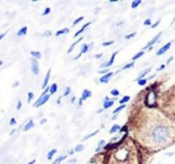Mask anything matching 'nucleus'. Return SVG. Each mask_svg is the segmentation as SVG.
I'll list each match as a JSON object with an SVG mask.
<instances>
[{"label":"nucleus","mask_w":175,"mask_h":164,"mask_svg":"<svg viewBox=\"0 0 175 164\" xmlns=\"http://www.w3.org/2000/svg\"><path fill=\"white\" fill-rule=\"evenodd\" d=\"M139 137L147 146L156 149L166 147L174 140L175 127L164 116L153 114L145 122V127L141 129V136Z\"/></svg>","instance_id":"obj_1"},{"label":"nucleus","mask_w":175,"mask_h":164,"mask_svg":"<svg viewBox=\"0 0 175 164\" xmlns=\"http://www.w3.org/2000/svg\"><path fill=\"white\" fill-rule=\"evenodd\" d=\"M119 147L116 146L115 152H113L110 155L108 163L110 164H132V162H135L137 158V150L134 148L133 142L131 140L123 141L121 140Z\"/></svg>","instance_id":"obj_2"},{"label":"nucleus","mask_w":175,"mask_h":164,"mask_svg":"<svg viewBox=\"0 0 175 164\" xmlns=\"http://www.w3.org/2000/svg\"><path fill=\"white\" fill-rule=\"evenodd\" d=\"M31 72H32L34 75L40 74V66H39V63H38V60L34 59V58H31Z\"/></svg>","instance_id":"obj_3"},{"label":"nucleus","mask_w":175,"mask_h":164,"mask_svg":"<svg viewBox=\"0 0 175 164\" xmlns=\"http://www.w3.org/2000/svg\"><path fill=\"white\" fill-rule=\"evenodd\" d=\"M50 97H51V96H50L49 93H47V95H46V96H43V97H41V96H40V97H39V99H38V100L34 103V107H40V106H42V105L46 104V103H47V101L50 99Z\"/></svg>","instance_id":"obj_4"},{"label":"nucleus","mask_w":175,"mask_h":164,"mask_svg":"<svg viewBox=\"0 0 175 164\" xmlns=\"http://www.w3.org/2000/svg\"><path fill=\"white\" fill-rule=\"evenodd\" d=\"M161 33H163V32H159L158 34H156V35H155V37H153V39H151V40H150L149 42H148V43H147V45L145 46V47H143V49H150V48H151V47H153V46L155 45V43H156L157 41H158V39L160 38Z\"/></svg>","instance_id":"obj_5"},{"label":"nucleus","mask_w":175,"mask_h":164,"mask_svg":"<svg viewBox=\"0 0 175 164\" xmlns=\"http://www.w3.org/2000/svg\"><path fill=\"white\" fill-rule=\"evenodd\" d=\"M147 100H145V103H147V106H149V107H153V105H155V93L153 92V91H150L149 93H148V96H147V98H145Z\"/></svg>","instance_id":"obj_6"},{"label":"nucleus","mask_w":175,"mask_h":164,"mask_svg":"<svg viewBox=\"0 0 175 164\" xmlns=\"http://www.w3.org/2000/svg\"><path fill=\"white\" fill-rule=\"evenodd\" d=\"M116 55H117V51H115L114 54H113V56L110 57V59H109L108 62H106V63L101 64V65H100V68H101V70H102V68H108V67L112 66L113 64H114V60H115Z\"/></svg>","instance_id":"obj_7"},{"label":"nucleus","mask_w":175,"mask_h":164,"mask_svg":"<svg viewBox=\"0 0 175 164\" xmlns=\"http://www.w3.org/2000/svg\"><path fill=\"white\" fill-rule=\"evenodd\" d=\"M104 163V155H97V156H94L92 160L90 161L88 164H102Z\"/></svg>","instance_id":"obj_8"},{"label":"nucleus","mask_w":175,"mask_h":164,"mask_svg":"<svg viewBox=\"0 0 175 164\" xmlns=\"http://www.w3.org/2000/svg\"><path fill=\"white\" fill-rule=\"evenodd\" d=\"M89 51V45H86V43H83L82 46H81V50H80V54H78V56L74 57V59H78L80 57L82 56L83 54H86V52Z\"/></svg>","instance_id":"obj_9"},{"label":"nucleus","mask_w":175,"mask_h":164,"mask_svg":"<svg viewBox=\"0 0 175 164\" xmlns=\"http://www.w3.org/2000/svg\"><path fill=\"white\" fill-rule=\"evenodd\" d=\"M92 96V92L90 91V90L86 89V90H83V92L82 95H81V98H80V100L81 101H84L86 99H88V98H90Z\"/></svg>","instance_id":"obj_10"},{"label":"nucleus","mask_w":175,"mask_h":164,"mask_svg":"<svg viewBox=\"0 0 175 164\" xmlns=\"http://www.w3.org/2000/svg\"><path fill=\"white\" fill-rule=\"evenodd\" d=\"M171 45H172V42H168V43H166V45L164 46V47H161V48L159 49V50H158V51H157V56H160V55H163V54H164V52H166L168 50V49H169V47H171Z\"/></svg>","instance_id":"obj_11"},{"label":"nucleus","mask_w":175,"mask_h":164,"mask_svg":"<svg viewBox=\"0 0 175 164\" xmlns=\"http://www.w3.org/2000/svg\"><path fill=\"white\" fill-rule=\"evenodd\" d=\"M113 75H114V73H113V72H109V73H107V74H105L104 76L99 80V82H101V83H107V82L112 79Z\"/></svg>","instance_id":"obj_12"},{"label":"nucleus","mask_w":175,"mask_h":164,"mask_svg":"<svg viewBox=\"0 0 175 164\" xmlns=\"http://www.w3.org/2000/svg\"><path fill=\"white\" fill-rule=\"evenodd\" d=\"M113 105H114V100H109V98L106 97L104 100V108L102 109H107V108L112 107Z\"/></svg>","instance_id":"obj_13"},{"label":"nucleus","mask_w":175,"mask_h":164,"mask_svg":"<svg viewBox=\"0 0 175 164\" xmlns=\"http://www.w3.org/2000/svg\"><path fill=\"white\" fill-rule=\"evenodd\" d=\"M33 127H34V121L33 120H30V121H27V123L23 127V131H29Z\"/></svg>","instance_id":"obj_14"},{"label":"nucleus","mask_w":175,"mask_h":164,"mask_svg":"<svg viewBox=\"0 0 175 164\" xmlns=\"http://www.w3.org/2000/svg\"><path fill=\"white\" fill-rule=\"evenodd\" d=\"M50 70L47 72V74L45 76V80H43V83H42V89H46L47 87H48V82H49V79H50Z\"/></svg>","instance_id":"obj_15"},{"label":"nucleus","mask_w":175,"mask_h":164,"mask_svg":"<svg viewBox=\"0 0 175 164\" xmlns=\"http://www.w3.org/2000/svg\"><path fill=\"white\" fill-rule=\"evenodd\" d=\"M82 39H83V38H80V39H78V40L75 41L74 43H72L71 47H70V48H68V50H67V54H71V52L73 51V50H74L75 47H76V45H78V43H80V42L82 41Z\"/></svg>","instance_id":"obj_16"},{"label":"nucleus","mask_w":175,"mask_h":164,"mask_svg":"<svg viewBox=\"0 0 175 164\" xmlns=\"http://www.w3.org/2000/svg\"><path fill=\"white\" fill-rule=\"evenodd\" d=\"M90 24H91V22L86 23V24H84V25H83L82 27H81V29H80V30H78V32H76V33L74 34V38L78 37V35H80V34H81V33H83V32H84V30H86V27H88V26L90 25Z\"/></svg>","instance_id":"obj_17"},{"label":"nucleus","mask_w":175,"mask_h":164,"mask_svg":"<svg viewBox=\"0 0 175 164\" xmlns=\"http://www.w3.org/2000/svg\"><path fill=\"white\" fill-rule=\"evenodd\" d=\"M31 56H32V58H34V59H40L42 57V54L40 51H33V50H31Z\"/></svg>","instance_id":"obj_18"},{"label":"nucleus","mask_w":175,"mask_h":164,"mask_svg":"<svg viewBox=\"0 0 175 164\" xmlns=\"http://www.w3.org/2000/svg\"><path fill=\"white\" fill-rule=\"evenodd\" d=\"M57 90H58V86H57V83H52L51 86L49 87V95H50V96L54 95Z\"/></svg>","instance_id":"obj_19"},{"label":"nucleus","mask_w":175,"mask_h":164,"mask_svg":"<svg viewBox=\"0 0 175 164\" xmlns=\"http://www.w3.org/2000/svg\"><path fill=\"white\" fill-rule=\"evenodd\" d=\"M26 33H27V27H26V26H23L22 29H19V30L17 31V37L26 35Z\"/></svg>","instance_id":"obj_20"},{"label":"nucleus","mask_w":175,"mask_h":164,"mask_svg":"<svg viewBox=\"0 0 175 164\" xmlns=\"http://www.w3.org/2000/svg\"><path fill=\"white\" fill-rule=\"evenodd\" d=\"M118 131H121V127H119L118 124H114V125L110 128L109 133H116V132H118Z\"/></svg>","instance_id":"obj_21"},{"label":"nucleus","mask_w":175,"mask_h":164,"mask_svg":"<svg viewBox=\"0 0 175 164\" xmlns=\"http://www.w3.org/2000/svg\"><path fill=\"white\" fill-rule=\"evenodd\" d=\"M149 72H150V67H148V68H145V71H142V72H141V74L139 75L138 79H137V81H139V80H141V79H143V78H145V75H147V74H148V73H149Z\"/></svg>","instance_id":"obj_22"},{"label":"nucleus","mask_w":175,"mask_h":164,"mask_svg":"<svg viewBox=\"0 0 175 164\" xmlns=\"http://www.w3.org/2000/svg\"><path fill=\"white\" fill-rule=\"evenodd\" d=\"M105 145H106V141H105V140H100L99 144H98V147L96 148V153H99L101 149L105 147Z\"/></svg>","instance_id":"obj_23"},{"label":"nucleus","mask_w":175,"mask_h":164,"mask_svg":"<svg viewBox=\"0 0 175 164\" xmlns=\"http://www.w3.org/2000/svg\"><path fill=\"white\" fill-rule=\"evenodd\" d=\"M56 153H57V149H55V148L51 149V150H49L48 154H47V158H48V160L50 161V160L52 158V157H54V155H55Z\"/></svg>","instance_id":"obj_24"},{"label":"nucleus","mask_w":175,"mask_h":164,"mask_svg":"<svg viewBox=\"0 0 175 164\" xmlns=\"http://www.w3.org/2000/svg\"><path fill=\"white\" fill-rule=\"evenodd\" d=\"M70 32V29H63V30H59V31H57L56 32V35L57 37H59V35H62V34H66V33H68Z\"/></svg>","instance_id":"obj_25"},{"label":"nucleus","mask_w":175,"mask_h":164,"mask_svg":"<svg viewBox=\"0 0 175 164\" xmlns=\"http://www.w3.org/2000/svg\"><path fill=\"white\" fill-rule=\"evenodd\" d=\"M66 157H67V154H66V155H63V156H59L52 164H60L64 160H65V158H66Z\"/></svg>","instance_id":"obj_26"},{"label":"nucleus","mask_w":175,"mask_h":164,"mask_svg":"<svg viewBox=\"0 0 175 164\" xmlns=\"http://www.w3.org/2000/svg\"><path fill=\"white\" fill-rule=\"evenodd\" d=\"M143 54H145V51H143V50H141V51H139L138 54H137V55H134L133 57H132V60H137L138 59V58H140V57H142L143 56Z\"/></svg>","instance_id":"obj_27"},{"label":"nucleus","mask_w":175,"mask_h":164,"mask_svg":"<svg viewBox=\"0 0 175 164\" xmlns=\"http://www.w3.org/2000/svg\"><path fill=\"white\" fill-rule=\"evenodd\" d=\"M34 99V93L32 92V91H30V92L27 93V103L29 104H31V101Z\"/></svg>","instance_id":"obj_28"},{"label":"nucleus","mask_w":175,"mask_h":164,"mask_svg":"<svg viewBox=\"0 0 175 164\" xmlns=\"http://www.w3.org/2000/svg\"><path fill=\"white\" fill-rule=\"evenodd\" d=\"M130 99H131L130 96H124V97L122 98L121 100H119V104H121V105H124L125 103H127V101L130 100Z\"/></svg>","instance_id":"obj_29"},{"label":"nucleus","mask_w":175,"mask_h":164,"mask_svg":"<svg viewBox=\"0 0 175 164\" xmlns=\"http://www.w3.org/2000/svg\"><path fill=\"white\" fill-rule=\"evenodd\" d=\"M83 149H84V145H76L74 148V152L76 153H80V152H82Z\"/></svg>","instance_id":"obj_30"},{"label":"nucleus","mask_w":175,"mask_h":164,"mask_svg":"<svg viewBox=\"0 0 175 164\" xmlns=\"http://www.w3.org/2000/svg\"><path fill=\"white\" fill-rule=\"evenodd\" d=\"M70 95H71V88L67 87L66 89H65V91H64V93L62 95V97H67V96H70Z\"/></svg>","instance_id":"obj_31"},{"label":"nucleus","mask_w":175,"mask_h":164,"mask_svg":"<svg viewBox=\"0 0 175 164\" xmlns=\"http://www.w3.org/2000/svg\"><path fill=\"white\" fill-rule=\"evenodd\" d=\"M98 132H99V130H96L94 132H92V133H90V134H88V136H86V137H83L82 138V140H88L89 138H91V137H93L94 134H97Z\"/></svg>","instance_id":"obj_32"},{"label":"nucleus","mask_w":175,"mask_h":164,"mask_svg":"<svg viewBox=\"0 0 175 164\" xmlns=\"http://www.w3.org/2000/svg\"><path fill=\"white\" fill-rule=\"evenodd\" d=\"M134 66V62H131V63L126 64V65H124L123 67H122V71H124V70H127V68H131V67Z\"/></svg>","instance_id":"obj_33"},{"label":"nucleus","mask_w":175,"mask_h":164,"mask_svg":"<svg viewBox=\"0 0 175 164\" xmlns=\"http://www.w3.org/2000/svg\"><path fill=\"white\" fill-rule=\"evenodd\" d=\"M140 5H141V1H140V0H137V1H133V2H132L131 7L133 8V9H135V8L138 7V6H140Z\"/></svg>","instance_id":"obj_34"},{"label":"nucleus","mask_w":175,"mask_h":164,"mask_svg":"<svg viewBox=\"0 0 175 164\" xmlns=\"http://www.w3.org/2000/svg\"><path fill=\"white\" fill-rule=\"evenodd\" d=\"M50 11H51V9H50V8L49 7H47L45 9V10L42 11V16H47V15H49V14H50Z\"/></svg>","instance_id":"obj_35"},{"label":"nucleus","mask_w":175,"mask_h":164,"mask_svg":"<svg viewBox=\"0 0 175 164\" xmlns=\"http://www.w3.org/2000/svg\"><path fill=\"white\" fill-rule=\"evenodd\" d=\"M123 108H125V105H121L119 107H117L115 111H114V114H117V113H119L121 111H122V109H123Z\"/></svg>","instance_id":"obj_36"},{"label":"nucleus","mask_w":175,"mask_h":164,"mask_svg":"<svg viewBox=\"0 0 175 164\" xmlns=\"http://www.w3.org/2000/svg\"><path fill=\"white\" fill-rule=\"evenodd\" d=\"M147 81H148L147 79H141V80H139L138 81V84L139 86H145V83H147Z\"/></svg>","instance_id":"obj_37"},{"label":"nucleus","mask_w":175,"mask_h":164,"mask_svg":"<svg viewBox=\"0 0 175 164\" xmlns=\"http://www.w3.org/2000/svg\"><path fill=\"white\" fill-rule=\"evenodd\" d=\"M83 18H84V17H82V16H81V17H78V18H76L74 22H73V25H76V24H78L80 22H82Z\"/></svg>","instance_id":"obj_38"},{"label":"nucleus","mask_w":175,"mask_h":164,"mask_svg":"<svg viewBox=\"0 0 175 164\" xmlns=\"http://www.w3.org/2000/svg\"><path fill=\"white\" fill-rule=\"evenodd\" d=\"M137 35V33L135 32H133V33H131V34H129V35H125V39L126 40H130V39H132V38H134Z\"/></svg>","instance_id":"obj_39"},{"label":"nucleus","mask_w":175,"mask_h":164,"mask_svg":"<svg viewBox=\"0 0 175 164\" xmlns=\"http://www.w3.org/2000/svg\"><path fill=\"white\" fill-rule=\"evenodd\" d=\"M110 93H112L113 96H115V97H117V96H118V95H119V91H118V90H116V89H113L112 91H110Z\"/></svg>","instance_id":"obj_40"},{"label":"nucleus","mask_w":175,"mask_h":164,"mask_svg":"<svg viewBox=\"0 0 175 164\" xmlns=\"http://www.w3.org/2000/svg\"><path fill=\"white\" fill-rule=\"evenodd\" d=\"M113 43H114V41H113V40H110V41H106V42H104V43H102V46H104V47H108V46L113 45Z\"/></svg>","instance_id":"obj_41"},{"label":"nucleus","mask_w":175,"mask_h":164,"mask_svg":"<svg viewBox=\"0 0 175 164\" xmlns=\"http://www.w3.org/2000/svg\"><path fill=\"white\" fill-rule=\"evenodd\" d=\"M15 124H16V119L15 117H11V119L9 120V125L13 127V125H15Z\"/></svg>","instance_id":"obj_42"},{"label":"nucleus","mask_w":175,"mask_h":164,"mask_svg":"<svg viewBox=\"0 0 175 164\" xmlns=\"http://www.w3.org/2000/svg\"><path fill=\"white\" fill-rule=\"evenodd\" d=\"M42 35H43V37H50V35H51V31H50V30H47V31H45V32H43V34H42Z\"/></svg>","instance_id":"obj_43"},{"label":"nucleus","mask_w":175,"mask_h":164,"mask_svg":"<svg viewBox=\"0 0 175 164\" xmlns=\"http://www.w3.org/2000/svg\"><path fill=\"white\" fill-rule=\"evenodd\" d=\"M108 68H104V70H100V71H99V73H100V74H107V73H108Z\"/></svg>","instance_id":"obj_44"},{"label":"nucleus","mask_w":175,"mask_h":164,"mask_svg":"<svg viewBox=\"0 0 175 164\" xmlns=\"http://www.w3.org/2000/svg\"><path fill=\"white\" fill-rule=\"evenodd\" d=\"M76 163H78V160H76V158H72L71 161L67 162V164H76Z\"/></svg>","instance_id":"obj_45"},{"label":"nucleus","mask_w":175,"mask_h":164,"mask_svg":"<svg viewBox=\"0 0 175 164\" xmlns=\"http://www.w3.org/2000/svg\"><path fill=\"white\" fill-rule=\"evenodd\" d=\"M143 24H145V26H148V25H150V24H151V19L150 18H148V19H145V23H143Z\"/></svg>","instance_id":"obj_46"},{"label":"nucleus","mask_w":175,"mask_h":164,"mask_svg":"<svg viewBox=\"0 0 175 164\" xmlns=\"http://www.w3.org/2000/svg\"><path fill=\"white\" fill-rule=\"evenodd\" d=\"M21 107H22V101L18 100V101H17V106H16V108L19 111V109H21Z\"/></svg>","instance_id":"obj_47"},{"label":"nucleus","mask_w":175,"mask_h":164,"mask_svg":"<svg viewBox=\"0 0 175 164\" xmlns=\"http://www.w3.org/2000/svg\"><path fill=\"white\" fill-rule=\"evenodd\" d=\"M159 23H160V19H159V21H157V22L155 23V24H153V25L150 26V27H153V29H155V27H156V26L158 25V24H159Z\"/></svg>","instance_id":"obj_48"},{"label":"nucleus","mask_w":175,"mask_h":164,"mask_svg":"<svg viewBox=\"0 0 175 164\" xmlns=\"http://www.w3.org/2000/svg\"><path fill=\"white\" fill-rule=\"evenodd\" d=\"M164 68H165V65H160V66L157 68V71L159 72V71H161V70H164Z\"/></svg>","instance_id":"obj_49"},{"label":"nucleus","mask_w":175,"mask_h":164,"mask_svg":"<svg viewBox=\"0 0 175 164\" xmlns=\"http://www.w3.org/2000/svg\"><path fill=\"white\" fill-rule=\"evenodd\" d=\"M100 57H102V54H99V55H96V56H94V58H100Z\"/></svg>","instance_id":"obj_50"},{"label":"nucleus","mask_w":175,"mask_h":164,"mask_svg":"<svg viewBox=\"0 0 175 164\" xmlns=\"http://www.w3.org/2000/svg\"><path fill=\"white\" fill-rule=\"evenodd\" d=\"M172 60H173V57H169V58H168V59H167V64H169V63H171Z\"/></svg>","instance_id":"obj_51"},{"label":"nucleus","mask_w":175,"mask_h":164,"mask_svg":"<svg viewBox=\"0 0 175 164\" xmlns=\"http://www.w3.org/2000/svg\"><path fill=\"white\" fill-rule=\"evenodd\" d=\"M75 99H76V98L73 96V97H72V99H71V103H75Z\"/></svg>","instance_id":"obj_52"},{"label":"nucleus","mask_w":175,"mask_h":164,"mask_svg":"<svg viewBox=\"0 0 175 164\" xmlns=\"http://www.w3.org/2000/svg\"><path fill=\"white\" fill-rule=\"evenodd\" d=\"M19 84V82L17 81V82H15V83H14V84H13V87H17Z\"/></svg>","instance_id":"obj_53"},{"label":"nucleus","mask_w":175,"mask_h":164,"mask_svg":"<svg viewBox=\"0 0 175 164\" xmlns=\"http://www.w3.org/2000/svg\"><path fill=\"white\" fill-rule=\"evenodd\" d=\"M34 163H35V160H32L31 162H29L27 164H34Z\"/></svg>","instance_id":"obj_54"},{"label":"nucleus","mask_w":175,"mask_h":164,"mask_svg":"<svg viewBox=\"0 0 175 164\" xmlns=\"http://www.w3.org/2000/svg\"><path fill=\"white\" fill-rule=\"evenodd\" d=\"M4 37H5V33L0 34V40H1V39H4Z\"/></svg>","instance_id":"obj_55"},{"label":"nucleus","mask_w":175,"mask_h":164,"mask_svg":"<svg viewBox=\"0 0 175 164\" xmlns=\"http://www.w3.org/2000/svg\"><path fill=\"white\" fill-rule=\"evenodd\" d=\"M46 121H47V120H46V119H43V120H42V121H41V124H43V123H46Z\"/></svg>","instance_id":"obj_56"},{"label":"nucleus","mask_w":175,"mask_h":164,"mask_svg":"<svg viewBox=\"0 0 175 164\" xmlns=\"http://www.w3.org/2000/svg\"><path fill=\"white\" fill-rule=\"evenodd\" d=\"M2 63H4V62H2V60H0V66H1V65H2Z\"/></svg>","instance_id":"obj_57"}]
</instances>
